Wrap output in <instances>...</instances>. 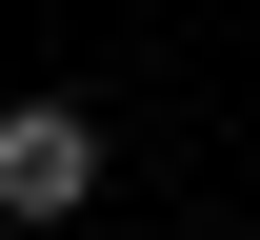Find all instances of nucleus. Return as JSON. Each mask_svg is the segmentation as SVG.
<instances>
[{"label": "nucleus", "instance_id": "nucleus-1", "mask_svg": "<svg viewBox=\"0 0 260 240\" xmlns=\"http://www.w3.org/2000/svg\"><path fill=\"white\" fill-rule=\"evenodd\" d=\"M100 200V120L80 100H0V220H80Z\"/></svg>", "mask_w": 260, "mask_h": 240}]
</instances>
